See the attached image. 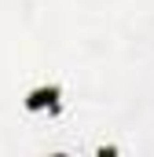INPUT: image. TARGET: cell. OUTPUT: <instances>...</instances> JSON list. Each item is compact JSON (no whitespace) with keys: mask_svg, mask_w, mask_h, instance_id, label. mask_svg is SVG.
Returning <instances> with one entry per match:
<instances>
[{"mask_svg":"<svg viewBox=\"0 0 154 157\" xmlns=\"http://www.w3.org/2000/svg\"><path fill=\"white\" fill-rule=\"evenodd\" d=\"M26 110L30 113H40V110L59 113L63 110V88L59 84H37V88H30L26 91Z\"/></svg>","mask_w":154,"mask_h":157,"instance_id":"1","label":"cell"}]
</instances>
